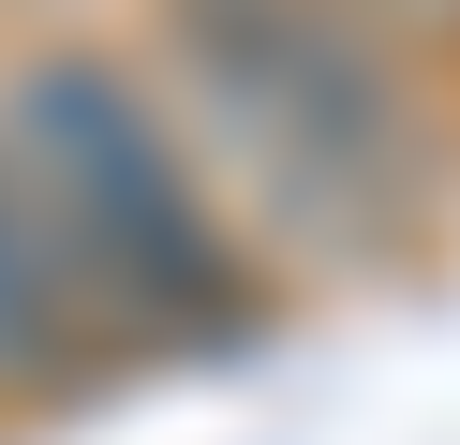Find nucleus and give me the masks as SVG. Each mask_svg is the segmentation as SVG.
Here are the masks:
<instances>
[{
  "label": "nucleus",
  "mask_w": 460,
  "mask_h": 445,
  "mask_svg": "<svg viewBox=\"0 0 460 445\" xmlns=\"http://www.w3.org/2000/svg\"><path fill=\"white\" fill-rule=\"evenodd\" d=\"M15 193H31V223H45L90 326H134V342H179V356H238L268 326L252 253L223 237V208L164 148V104L119 59L60 45L15 75Z\"/></svg>",
  "instance_id": "1"
},
{
  "label": "nucleus",
  "mask_w": 460,
  "mask_h": 445,
  "mask_svg": "<svg viewBox=\"0 0 460 445\" xmlns=\"http://www.w3.org/2000/svg\"><path fill=\"white\" fill-rule=\"evenodd\" d=\"M75 371H90V312H75L31 193H15V164H0V386L31 401V386H75Z\"/></svg>",
  "instance_id": "3"
},
{
  "label": "nucleus",
  "mask_w": 460,
  "mask_h": 445,
  "mask_svg": "<svg viewBox=\"0 0 460 445\" xmlns=\"http://www.w3.org/2000/svg\"><path fill=\"white\" fill-rule=\"evenodd\" d=\"M179 59L208 75V104L238 119V148L312 208L341 223L357 253H401L446 193L430 164V119L416 89L371 59V30L341 0H179Z\"/></svg>",
  "instance_id": "2"
}]
</instances>
